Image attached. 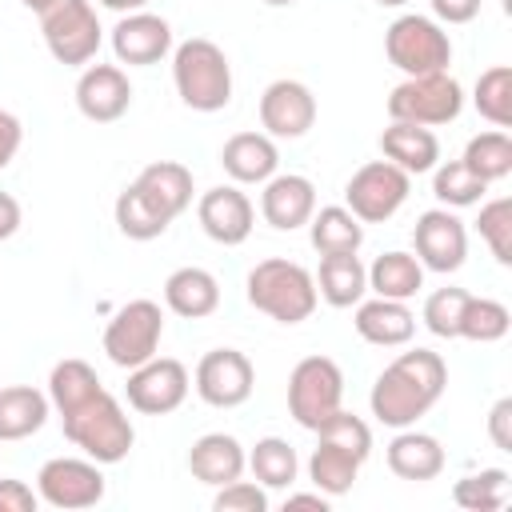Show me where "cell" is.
I'll use <instances>...</instances> for the list:
<instances>
[{
  "label": "cell",
  "mask_w": 512,
  "mask_h": 512,
  "mask_svg": "<svg viewBox=\"0 0 512 512\" xmlns=\"http://www.w3.org/2000/svg\"><path fill=\"white\" fill-rule=\"evenodd\" d=\"M448 388V364L440 352L428 348H412L400 352L372 384V416L388 428H412L420 416H428V408L444 396Z\"/></svg>",
  "instance_id": "obj_1"
},
{
  "label": "cell",
  "mask_w": 512,
  "mask_h": 512,
  "mask_svg": "<svg viewBox=\"0 0 512 512\" xmlns=\"http://www.w3.org/2000/svg\"><path fill=\"white\" fill-rule=\"evenodd\" d=\"M368 456H372V428L360 416L336 408L316 428V448L308 456V480L328 500L344 496V492H352V484H356V476H360Z\"/></svg>",
  "instance_id": "obj_2"
},
{
  "label": "cell",
  "mask_w": 512,
  "mask_h": 512,
  "mask_svg": "<svg viewBox=\"0 0 512 512\" xmlns=\"http://www.w3.org/2000/svg\"><path fill=\"white\" fill-rule=\"evenodd\" d=\"M60 424L64 436L96 464H120L136 444V428L108 388H96L88 400L60 412Z\"/></svg>",
  "instance_id": "obj_3"
},
{
  "label": "cell",
  "mask_w": 512,
  "mask_h": 512,
  "mask_svg": "<svg viewBox=\"0 0 512 512\" xmlns=\"http://www.w3.org/2000/svg\"><path fill=\"white\" fill-rule=\"evenodd\" d=\"M244 288H248V304H252L256 312L272 316L276 324H300V320H308V316L316 312V304H320V292H316L312 272L300 268L296 260H280V256L260 260V264L248 272Z\"/></svg>",
  "instance_id": "obj_4"
},
{
  "label": "cell",
  "mask_w": 512,
  "mask_h": 512,
  "mask_svg": "<svg viewBox=\"0 0 512 512\" xmlns=\"http://www.w3.org/2000/svg\"><path fill=\"white\" fill-rule=\"evenodd\" d=\"M172 84L192 112H220L232 100V64L220 44L192 36L172 52Z\"/></svg>",
  "instance_id": "obj_5"
},
{
  "label": "cell",
  "mask_w": 512,
  "mask_h": 512,
  "mask_svg": "<svg viewBox=\"0 0 512 512\" xmlns=\"http://www.w3.org/2000/svg\"><path fill=\"white\" fill-rule=\"evenodd\" d=\"M384 52L404 76H428V72H448L452 64V40L448 32L428 20V16H400L384 32Z\"/></svg>",
  "instance_id": "obj_6"
},
{
  "label": "cell",
  "mask_w": 512,
  "mask_h": 512,
  "mask_svg": "<svg viewBox=\"0 0 512 512\" xmlns=\"http://www.w3.org/2000/svg\"><path fill=\"white\" fill-rule=\"evenodd\" d=\"M412 192V176L388 160H368L360 164L348 184H344V208L360 220V224H384L392 220L404 200Z\"/></svg>",
  "instance_id": "obj_7"
},
{
  "label": "cell",
  "mask_w": 512,
  "mask_h": 512,
  "mask_svg": "<svg viewBox=\"0 0 512 512\" xmlns=\"http://www.w3.org/2000/svg\"><path fill=\"white\" fill-rule=\"evenodd\" d=\"M344 404V372L328 356H304L288 376V412L300 428L316 432Z\"/></svg>",
  "instance_id": "obj_8"
},
{
  "label": "cell",
  "mask_w": 512,
  "mask_h": 512,
  "mask_svg": "<svg viewBox=\"0 0 512 512\" xmlns=\"http://www.w3.org/2000/svg\"><path fill=\"white\" fill-rule=\"evenodd\" d=\"M464 108V92L448 72H428V76H404L392 96H388V120H404V124H448L456 120Z\"/></svg>",
  "instance_id": "obj_9"
},
{
  "label": "cell",
  "mask_w": 512,
  "mask_h": 512,
  "mask_svg": "<svg viewBox=\"0 0 512 512\" xmlns=\"http://www.w3.org/2000/svg\"><path fill=\"white\" fill-rule=\"evenodd\" d=\"M164 336V312L156 300H128L112 312L104 328V352L116 368H136L156 356Z\"/></svg>",
  "instance_id": "obj_10"
},
{
  "label": "cell",
  "mask_w": 512,
  "mask_h": 512,
  "mask_svg": "<svg viewBox=\"0 0 512 512\" xmlns=\"http://www.w3.org/2000/svg\"><path fill=\"white\" fill-rule=\"evenodd\" d=\"M40 32L48 52L68 68L88 64L100 48V20L88 0H52L40 12Z\"/></svg>",
  "instance_id": "obj_11"
},
{
  "label": "cell",
  "mask_w": 512,
  "mask_h": 512,
  "mask_svg": "<svg viewBox=\"0 0 512 512\" xmlns=\"http://www.w3.org/2000/svg\"><path fill=\"white\" fill-rule=\"evenodd\" d=\"M36 496L48 508L60 512H80L104 500V472L96 460H80V456H52L40 464L36 472Z\"/></svg>",
  "instance_id": "obj_12"
},
{
  "label": "cell",
  "mask_w": 512,
  "mask_h": 512,
  "mask_svg": "<svg viewBox=\"0 0 512 512\" xmlns=\"http://www.w3.org/2000/svg\"><path fill=\"white\" fill-rule=\"evenodd\" d=\"M188 368L172 356H152L136 368H128V404L144 416H168L188 400Z\"/></svg>",
  "instance_id": "obj_13"
},
{
  "label": "cell",
  "mask_w": 512,
  "mask_h": 512,
  "mask_svg": "<svg viewBox=\"0 0 512 512\" xmlns=\"http://www.w3.org/2000/svg\"><path fill=\"white\" fill-rule=\"evenodd\" d=\"M256 368L236 348H212L196 364V396L212 408H240L252 396Z\"/></svg>",
  "instance_id": "obj_14"
},
{
  "label": "cell",
  "mask_w": 512,
  "mask_h": 512,
  "mask_svg": "<svg viewBox=\"0 0 512 512\" xmlns=\"http://www.w3.org/2000/svg\"><path fill=\"white\" fill-rule=\"evenodd\" d=\"M412 248H416V260L432 272H456L468 256V232H464V220L452 216L448 208H428L416 228H412Z\"/></svg>",
  "instance_id": "obj_15"
},
{
  "label": "cell",
  "mask_w": 512,
  "mask_h": 512,
  "mask_svg": "<svg viewBox=\"0 0 512 512\" xmlns=\"http://www.w3.org/2000/svg\"><path fill=\"white\" fill-rule=\"evenodd\" d=\"M316 124V96L300 80H272L260 96V128L276 140H300Z\"/></svg>",
  "instance_id": "obj_16"
},
{
  "label": "cell",
  "mask_w": 512,
  "mask_h": 512,
  "mask_svg": "<svg viewBox=\"0 0 512 512\" xmlns=\"http://www.w3.org/2000/svg\"><path fill=\"white\" fill-rule=\"evenodd\" d=\"M196 220L200 228L208 232V240L224 244V248H236L252 236V224H256V208L252 200L236 188V184H216L200 196L196 204Z\"/></svg>",
  "instance_id": "obj_17"
},
{
  "label": "cell",
  "mask_w": 512,
  "mask_h": 512,
  "mask_svg": "<svg viewBox=\"0 0 512 512\" xmlns=\"http://www.w3.org/2000/svg\"><path fill=\"white\" fill-rule=\"evenodd\" d=\"M112 52L128 68L160 64L172 52V28L156 12H144V8L140 12H124L116 20V28H112Z\"/></svg>",
  "instance_id": "obj_18"
},
{
  "label": "cell",
  "mask_w": 512,
  "mask_h": 512,
  "mask_svg": "<svg viewBox=\"0 0 512 512\" xmlns=\"http://www.w3.org/2000/svg\"><path fill=\"white\" fill-rule=\"evenodd\" d=\"M76 108L92 124H112L132 108V84L120 64H88L76 80Z\"/></svg>",
  "instance_id": "obj_19"
},
{
  "label": "cell",
  "mask_w": 512,
  "mask_h": 512,
  "mask_svg": "<svg viewBox=\"0 0 512 512\" xmlns=\"http://www.w3.org/2000/svg\"><path fill=\"white\" fill-rule=\"evenodd\" d=\"M316 212V184L300 172H284V176H268L264 192H260V216L276 228V232H292L304 228Z\"/></svg>",
  "instance_id": "obj_20"
},
{
  "label": "cell",
  "mask_w": 512,
  "mask_h": 512,
  "mask_svg": "<svg viewBox=\"0 0 512 512\" xmlns=\"http://www.w3.org/2000/svg\"><path fill=\"white\" fill-rule=\"evenodd\" d=\"M248 468V452L236 436L228 432H204L192 448H188V472L208 484V488H220V484H232L240 480Z\"/></svg>",
  "instance_id": "obj_21"
},
{
  "label": "cell",
  "mask_w": 512,
  "mask_h": 512,
  "mask_svg": "<svg viewBox=\"0 0 512 512\" xmlns=\"http://www.w3.org/2000/svg\"><path fill=\"white\" fill-rule=\"evenodd\" d=\"M360 340L376 344V348H400L416 336V316L408 308V300H360L356 304V316H352Z\"/></svg>",
  "instance_id": "obj_22"
},
{
  "label": "cell",
  "mask_w": 512,
  "mask_h": 512,
  "mask_svg": "<svg viewBox=\"0 0 512 512\" xmlns=\"http://www.w3.org/2000/svg\"><path fill=\"white\" fill-rule=\"evenodd\" d=\"M132 188L168 220H176L188 204H192V172L176 160H152L148 168H140V176L132 180Z\"/></svg>",
  "instance_id": "obj_23"
},
{
  "label": "cell",
  "mask_w": 512,
  "mask_h": 512,
  "mask_svg": "<svg viewBox=\"0 0 512 512\" xmlns=\"http://www.w3.org/2000/svg\"><path fill=\"white\" fill-rule=\"evenodd\" d=\"M380 152L388 164L404 168L408 176H420V172H432L436 160H440V140L432 128L424 124H404V120H392L384 132H380Z\"/></svg>",
  "instance_id": "obj_24"
},
{
  "label": "cell",
  "mask_w": 512,
  "mask_h": 512,
  "mask_svg": "<svg viewBox=\"0 0 512 512\" xmlns=\"http://www.w3.org/2000/svg\"><path fill=\"white\" fill-rule=\"evenodd\" d=\"M220 164L236 184H264L268 176H276L280 152L268 132H236L224 140Z\"/></svg>",
  "instance_id": "obj_25"
},
{
  "label": "cell",
  "mask_w": 512,
  "mask_h": 512,
  "mask_svg": "<svg viewBox=\"0 0 512 512\" xmlns=\"http://www.w3.org/2000/svg\"><path fill=\"white\" fill-rule=\"evenodd\" d=\"M392 476L400 480H412V484H424V480H436L444 472V448L436 436L428 432H416V428H400L384 452Z\"/></svg>",
  "instance_id": "obj_26"
},
{
  "label": "cell",
  "mask_w": 512,
  "mask_h": 512,
  "mask_svg": "<svg viewBox=\"0 0 512 512\" xmlns=\"http://www.w3.org/2000/svg\"><path fill=\"white\" fill-rule=\"evenodd\" d=\"M164 304L184 320H204L220 308V284L208 268H196V264L176 268L164 280Z\"/></svg>",
  "instance_id": "obj_27"
},
{
  "label": "cell",
  "mask_w": 512,
  "mask_h": 512,
  "mask_svg": "<svg viewBox=\"0 0 512 512\" xmlns=\"http://www.w3.org/2000/svg\"><path fill=\"white\" fill-rule=\"evenodd\" d=\"M312 280H316V292L324 296V304H332V308H352L368 292V268L360 264L356 252L320 256V272Z\"/></svg>",
  "instance_id": "obj_28"
},
{
  "label": "cell",
  "mask_w": 512,
  "mask_h": 512,
  "mask_svg": "<svg viewBox=\"0 0 512 512\" xmlns=\"http://www.w3.org/2000/svg\"><path fill=\"white\" fill-rule=\"evenodd\" d=\"M48 396L32 384H8L0 388V440H28L48 420Z\"/></svg>",
  "instance_id": "obj_29"
},
{
  "label": "cell",
  "mask_w": 512,
  "mask_h": 512,
  "mask_svg": "<svg viewBox=\"0 0 512 512\" xmlns=\"http://www.w3.org/2000/svg\"><path fill=\"white\" fill-rule=\"evenodd\" d=\"M308 240L320 256H340V252H360L364 244V224L344 208V204H328L320 212H312L308 220Z\"/></svg>",
  "instance_id": "obj_30"
},
{
  "label": "cell",
  "mask_w": 512,
  "mask_h": 512,
  "mask_svg": "<svg viewBox=\"0 0 512 512\" xmlns=\"http://www.w3.org/2000/svg\"><path fill=\"white\" fill-rule=\"evenodd\" d=\"M368 288L384 300H412L424 288V264L412 252H384L368 268Z\"/></svg>",
  "instance_id": "obj_31"
},
{
  "label": "cell",
  "mask_w": 512,
  "mask_h": 512,
  "mask_svg": "<svg viewBox=\"0 0 512 512\" xmlns=\"http://www.w3.org/2000/svg\"><path fill=\"white\" fill-rule=\"evenodd\" d=\"M248 468H252V480L264 484V488H292V480L300 472V460H296V448L288 440L264 436L248 452Z\"/></svg>",
  "instance_id": "obj_32"
},
{
  "label": "cell",
  "mask_w": 512,
  "mask_h": 512,
  "mask_svg": "<svg viewBox=\"0 0 512 512\" xmlns=\"http://www.w3.org/2000/svg\"><path fill=\"white\" fill-rule=\"evenodd\" d=\"M464 168H472L484 184H492V180H504L508 172H512V140H508V132L504 128H496V132H480V136H472L468 144H464Z\"/></svg>",
  "instance_id": "obj_33"
},
{
  "label": "cell",
  "mask_w": 512,
  "mask_h": 512,
  "mask_svg": "<svg viewBox=\"0 0 512 512\" xmlns=\"http://www.w3.org/2000/svg\"><path fill=\"white\" fill-rule=\"evenodd\" d=\"M452 500L464 512H496L508 500V472L504 468H480L472 476H460L452 484Z\"/></svg>",
  "instance_id": "obj_34"
},
{
  "label": "cell",
  "mask_w": 512,
  "mask_h": 512,
  "mask_svg": "<svg viewBox=\"0 0 512 512\" xmlns=\"http://www.w3.org/2000/svg\"><path fill=\"white\" fill-rule=\"evenodd\" d=\"M508 328H512V312L500 300H492V296H468L464 316H460V336L464 340L492 344V340H504Z\"/></svg>",
  "instance_id": "obj_35"
},
{
  "label": "cell",
  "mask_w": 512,
  "mask_h": 512,
  "mask_svg": "<svg viewBox=\"0 0 512 512\" xmlns=\"http://www.w3.org/2000/svg\"><path fill=\"white\" fill-rule=\"evenodd\" d=\"M472 100H476V112L484 120H492L496 128H512V68L496 64V68L480 72Z\"/></svg>",
  "instance_id": "obj_36"
},
{
  "label": "cell",
  "mask_w": 512,
  "mask_h": 512,
  "mask_svg": "<svg viewBox=\"0 0 512 512\" xmlns=\"http://www.w3.org/2000/svg\"><path fill=\"white\" fill-rule=\"evenodd\" d=\"M168 216H160L132 184L116 196V228L128 236V240H156V236H164L168 232Z\"/></svg>",
  "instance_id": "obj_37"
},
{
  "label": "cell",
  "mask_w": 512,
  "mask_h": 512,
  "mask_svg": "<svg viewBox=\"0 0 512 512\" xmlns=\"http://www.w3.org/2000/svg\"><path fill=\"white\" fill-rule=\"evenodd\" d=\"M432 192H436V200L448 204V208H468V204H476V200L488 192V184H484L472 168H464V160H448V164L436 168Z\"/></svg>",
  "instance_id": "obj_38"
},
{
  "label": "cell",
  "mask_w": 512,
  "mask_h": 512,
  "mask_svg": "<svg viewBox=\"0 0 512 512\" xmlns=\"http://www.w3.org/2000/svg\"><path fill=\"white\" fill-rule=\"evenodd\" d=\"M468 296H472V292H464V288H436V292L424 300V312H420L424 328H428L432 336H440V340H456V336H460V316H464Z\"/></svg>",
  "instance_id": "obj_39"
},
{
  "label": "cell",
  "mask_w": 512,
  "mask_h": 512,
  "mask_svg": "<svg viewBox=\"0 0 512 512\" xmlns=\"http://www.w3.org/2000/svg\"><path fill=\"white\" fill-rule=\"evenodd\" d=\"M476 228H480V236H484L488 252L496 256V264H504V268H508V264H512V200H508V196L488 200V204L480 208Z\"/></svg>",
  "instance_id": "obj_40"
},
{
  "label": "cell",
  "mask_w": 512,
  "mask_h": 512,
  "mask_svg": "<svg viewBox=\"0 0 512 512\" xmlns=\"http://www.w3.org/2000/svg\"><path fill=\"white\" fill-rule=\"evenodd\" d=\"M212 508L216 512H268V488L256 484V480L220 484L216 496H212Z\"/></svg>",
  "instance_id": "obj_41"
},
{
  "label": "cell",
  "mask_w": 512,
  "mask_h": 512,
  "mask_svg": "<svg viewBox=\"0 0 512 512\" xmlns=\"http://www.w3.org/2000/svg\"><path fill=\"white\" fill-rule=\"evenodd\" d=\"M36 504L40 496L24 480H12V476L0 480V512H36Z\"/></svg>",
  "instance_id": "obj_42"
},
{
  "label": "cell",
  "mask_w": 512,
  "mask_h": 512,
  "mask_svg": "<svg viewBox=\"0 0 512 512\" xmlns=\"http://www.w3.org/2000/svg\"><path fill=\"white\" fill-rule=\"evenodd\" d=\"M488 436L500 452H512V396L496 400L492 412H488Z\"/></svg>",
  "instance_id": "obj_43"
},
{
  "label": "cell",
  "mask_w": 512,
  "mask_h": 512,
  "mask_svg": "<svg viewBox=\"0 0 512 512\" xmlns=\"http://www.w3.org/2000/svg\"><path fill=\"white\" fill-rule=\"evenodd\" d=\"M432 16L444 24H468L480 16V0H432Z\"/></svg>",
  "instance_id": "obj_44"
},
{
  "label": "cell",
  "mask_w": 512,
  "mask_h": 512,
  "mask_svg": "<svg viewBox=\"0 0 512 512\" xmlns=\"http://www.w3.org/2000/svg\"><path fill=\"white\" fill-rule=\"evenodd\" d=\"M20 140H24V128H20V120L12 116V112H4L0 108V172L12 164V156L20 152Z\"/></svg>",
  "instance_id": "obj_45"
},
{
  "label": "cell",
  "mask_w": 512,
  "mask_h": 512,
  "mask_svg": "<svg viewBox=\"0 0 512 512\" xmlns=\"http://www.w3.org/2000/svg\"><path fill=\"white\" fill-rule=\"evenodd\" d=\"M20 220H24V212H20V200H16L12 192H0V240L16 236Z\"/></svg>",
  "instance_id": "obj_46"
},
{
  "label": "cell",
  "mask_w": 512,
  "mask_h": 512,
  "mask_svg": "<svg viewBox=\"0 0 512 512\" xmlns=\"http://www.w3.org/2000/svg\"><path fill=\"white\" fill-rule=\"evenodd\" d=\"M284 508H320V512H324V508H328V496H324L320 488H316V492H296V496L284 500Z\"/></svg>",
  "instance_id": "obj_47"
},
{
  "label": "cell",
  "mask_w": 512,
  "mask_h": 512,
  "mask_svg": "<svg viewBox=\"0 0 512 512\" xmlns=\"http://www.w3.org/2000/svg\"><path fill=\"white\" fill-rule=\"evenodd\" d=\"M104 8H112V12H140L148 0H100Z\"/></svg>",
  "instance_id": "obj_48"
},
{
  "label": "cell",
  "mask_w": 512,
  "mask_h": 512,
  "mask_svg": "<svg viewBox=\"0 0 512 512\" xmlns=\"http://www.w3.org/2000/svg\"><path fill=\"white\" fill-rule=\"evenodd\" d=\"M20 4H24V8H32V12H36V16H40V12H44V8H48V4H52V0H20Z\"/></svg>",
  "instance_id": "obj_49"
},
{
  "label": "cell",
  "mask_w": 512,
  "mask_h": 512,
  "mask_svg": "<svg viewBox=\"0 0 512 512\" xmlns=\"http://www.w3.org/2000/svg\"><path fill=\"white\" fill-rule=\"evenodd\" d=\"M264 4H268V8H292L296 0H264Z\"/></svg>",
  "instance_id": "obj_50"
},
{
  "label": "cell",
  "mask_w": 512,
  "mask_h": 512,
  "mask_svg": "<svg viewBox=\"0 0 512 512\" xmlns=\"http://www.w3.org/2000/svg\"><path fill=\"white\" fill-rule=\"evenodd\" d=\"M380 8H400V4H408V0H376Z\"/></svg>",
  "instance_id": "obj_51"
}]
</instances>
